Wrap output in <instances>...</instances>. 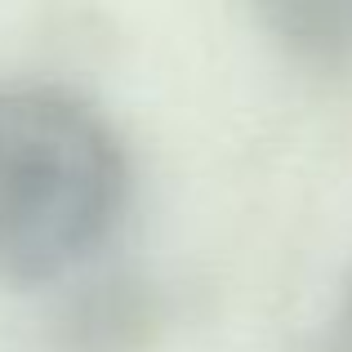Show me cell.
Wrapping results in <instances>:
<instances>
[{"label": "cell", "instance_id": "3", "mask_svg": "<svg viewBox=\"0 0 352 352\" xmlns=\"http://www.w3.org/2000/svg\"><path fill=\"white\" fill-rule=\"evenodd\" d=\"M254 9L308 63L339 67L352 54V0H254Z\"/></svg>", "mask_w": 352, "mask_h": 352}, {"label": "cell", "instance_id": "1", "mask_svg": "<svg viewBox=\"0 0 352 352\" xmlns=\"http://www.w3.org/2000/svg\"><path fill=\"white\" fill-rule=\"evenodd\" d=\"M125 197V147L85 98L0 85V285L36 290L98 254Z\"/></svg>", "mask_w": 352, "mask_h": 352}, {"label": "cell", "instance_id": "4", "mask_svg": "<svg viewBox=\"0 0 352 352\" xmlns=\"http://www.w3.org/2000/svg\"><path fill=\"white\" fill-rule=\"evenodd\" d=\"M317 352H352V281L344 285V299H339V308H335V317H330V326L321 330Z\"/></svg>", "mask_w": 352, "mask_h": 352}, {"label": "cell", "instance_id": "2", "mask_svg": "<svg viewBox=\"0 0 352 352\" xmlns=\"http://www.w3.org/2000/svg\"><path fill=\"white\" fill-rule=\"evenodd\" d=\"M165 312L147 281L120 272L85 285L54 321L58 352H152Z\"/></svg>", "mask_w": 352, "mask_h": 352}]
</instances>
